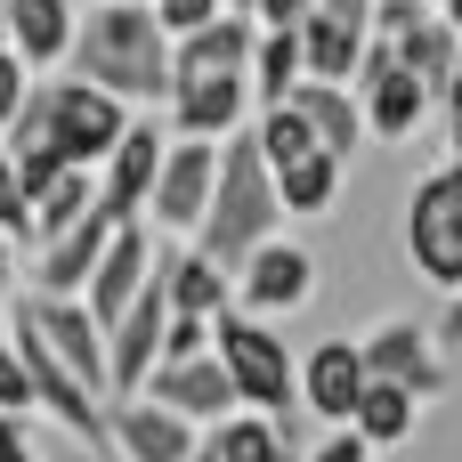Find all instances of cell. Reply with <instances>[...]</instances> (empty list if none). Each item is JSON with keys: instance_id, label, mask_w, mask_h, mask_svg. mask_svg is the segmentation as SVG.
<instances>
[{"instance_id": "45", "label": "cell", "mask_w": 462, "mask_h": 462, "mask_svg": "<svg viewBox=\"0 0 462 462\" xmlns=\"http://www.w3.org/2000/svg\"><path fill=\"white\" fill-rule=\"evenodd\" d=\"M8 462H32V447H16V455H8Z\"/></svg>"}, {"instance_id": "1", "label": "cell", "mask_w": 462, "mask_h": 462, "mask_svg": "<svg viewBox=\"0 0 462 462\" xmlns=\"http://www.w3.org/2000/svg\"><path fill=\"white\" fill-rule=\"evenodd\" d=\"M65 65L97 89H114L122 106H162L171 89V32L154 24L146 0H97L89 16H73Z\"/></svg>"}, {"instance_id": "43", "label": "cell", "mask_w": 462, "mask_h": 462, "mask_svg": "<svg viewBox=\"0 0 462 462\" xmlns=\"http://www.w3.org/2000/svg\"><path fill=\"white\" fill-rule=\"evenodd\" d=\"M187 462H219V455H211V447H195V455H187Z\"/></svg>"}, {"instance_id": "23", "label": "cell", "mask_w": 462, "mask_h": 462, "mask_svg": "<svg viewBox=\"0 0 462 462\" xmlns=\"http://www.w3.org/2000/svg\"><path fill=\"white\" fill-rule=\"evenodd\" d=\"M154 268H162V300H171L179 317H219V309L236 300V276H227L211 252H195V244L171 252V260H154Z\"/></svg>"}, {"instance_id": "29", "label": "cell", "mask_w": 462, "mask_h": 462, "mask_svg": "<svg viewBox=\"0 0 462 462\" xmlns=\"http://www.w3.org/2000/svg\"><path fill=\"white\" fill-rule=\"evenodd\" d=\"M89 203H97V179H89V162H65V171H57V179L32 195V244H41V236H57V227H73Z\"/></svg>"}, {"instance_id": "19", "label": "cell", "mask_w": 462, "mask_h": 462, "mask_svg": "<svg viewBox=\"0 0 462 462\" xmlns=\"http://www.w3.org/2000/svg\"><path fill=\"white\" fill-rule=\"evenodd\" d=\"M284 97L300 106V122H309V138H317L325 154L349 162V154L365 146V114H357V89H349V81H317V73H300Z\"/></svg>"}, {"instance_id": "39", "label": "cell", "mask_w": 462, "mask_h": 462, "mask_svg": "<svg viewBox=\"0 0 462 462\" xmlns=\"http://www.w3.org/2000/svg\"><path fill=\"white\" fill-rule=\"evenodd\" d=\"M16 447H24V414H0V462L16 455Z\"/></svg>"}, {"instance_id": "7", "label": "cell", "mask_w": 462, "mask_h": 462, "mask_svg": "<svg viewBox=\"0 0 462 462\" xmlns=\"http://www.w3.org/2000/svg\"><path fill=\"white\" fill-rule=\"evenodd\" d=\"M349 89H357L365 138H390V146H406V138L422 130V114H430V81H414V73L398 65V49H390L382 32H365V49H357V73H349Z\"/></svg>"}, {"instance_id": "38", "label": "cell", "mask_w": 462, "mask_h": 462, "mask_svg": "<svg viewBox=\"0 0 462 462\" xmlns=\"http://www.w3.org/2000/svg\"><path fill=\"white\" fill-rule=\"evenodd\" d=\"M430 106H447V114H462V57H455V73H447V81L430 89Z\"/></svg>"}, {"instance_id": "44", "label": "cell", "mask_w": 462, "mask_h": 462, "mask_svg": "<svg viewBox=\"0 0 462 462\" xmlns=\"http://www.w3.org/2000/svg\"><path fill=\"white\" fill-rule=\"evenodd\" d=\"M0 41H8V0H0Z\"/></svg>"}, {"instance_id": "36", "label": "cell", "mask_w": 462, "mask_h": 462, "mask_svg": "<svg viewBox=\"0 0 462 462\" xmlns=\"http://www.w3.org/2000/svg\"><path fill=\"white\" fill-rule=\"evenodd\" d=\"M317 0H252V24H300Z\"/></svg>"}, {"instance_id": "37", "label": "cell", "mask_w": 462, "mask_h": 462, "mask_svg": "<svg viewBox=\"0 0 462 462\" xmlns=\"http://www.w3.org/2000/svg\"><path fill=\"white\" fill-rule=\"evenodd\" d=\"M8 300H16V236H0V317H8Z\"/></svg>"}, {"instance_id": "18", "label": "cell", "mask_w": 462, "mask_h": 462, "mask_svg": "<svg viewBox=\"0 0 462 462\" xmlns=\"http://www.w3.org/2000/svg\"><path fill=\"white\" fill-rule=\"evenodd\" d=\"M252 16H236V8H219V16H203V24H187V32H171V81H187V73H244V57H252Z\"/></svg>"}, {"instance_id": "6", "label": "cell", "mask_w": 462, "mask_h": 462, "mask_svg": "<svg viewBox=\"0 0 462 462\" xmlns=\"http://www.w3.org/2000/svg\"><path fill=\"white\" fill-rule=\"evenodd\" d=\"M8 317H16V325H24V333H32V341L73 374V382H81V390L106 398V325L81 309V292H16Z\"/></svg>"}, {"instance_id": "28", "label": "cell", "mask_w": 462, "mask_h": 462, "mask_svg": "<svg viewBox=\"0 0 462 462\" xmlns=\"http://www.w3.org/2000/svg\"><path fill=\"white\" fill-rule=\"evenodd\" d=\"M244 81H252V106H276L300 81V32L292 24H260L252 32V57H244Z\"/></svg>"}, {"instance_id": "34", "label": "cell", "mask_w": 462, "mask_h": 462, "mask_svg": "<svg viewBox=\"0 0 462 462\" xmlns=\"http://www.w3.org/2000/svg\"><path fill=\"white\" fill-rule=\"evenodd\" d=\"M146 8H154V24H162V32H187V24L219 16V0H146Z\"/></svg>"}, {"instance_id": "31", "label": "cell", "mask_w": 462, "mask_h": 462, "mask_svg": "<svg viewBox=\"0 0 462 462\" xmlns=\"http://www.w3.org/2000/svg\"><path fill=\"white\" fill-rule=\"evenodd\" d=\"M195 349H211V317H162V341H154V357H195Z\"/></svg>"}, {"instance_id": "8", "label": "cell", "mask_w": 462, "mask_h": 462, "mask_svg": "<svg viewBox=\"0 0 462 462\" xmlns=\"http://www.w3.org/2000/svg\"><path fill=\"white\" fill-rule=\"evenodd\" d=\"M236 300L252 309V317H300L309 300H317V252L309 244H292V236H260L244 260H236Z\"/></svg>"}, {"instance_id": "30", "label": "cell", "mask_w": 462, "mask_h": 462, "mask_svg": "<svg viewBox=\"0 0 462 462\" xmlns=\"http://www.w3.org/2000/svg\"><path fill=\"white\" fill-rule=\"evenodd\" d=\"M0 236L32 244V195H24V179H16V162H8V154H0Z\"/></svg>"}, {"instance_id": "25", "label": "cell", "mask_w": 462, "mask_h": 462, "mask_svg": "<svg viewBox=\"0 0 462 462\" xmlns=\"http://www.w3.org/2000/svg\"><path fill=\"white\" fill-rule=\"evenodd\" d=\"M292 32H300V73H317V81H349V73H357V49H365V24H357V16L309 8Z\"/></svg>"}, {"instance_id": "40", "label": "cell", "mask_w": 462, "mask_h": 462, "mask_svg": "<svg viewBox=\"0 0 462 462\" xmlns=\"http://www.w3.org/2000/svg\"><path fill=\"white\" fill-rule=\"evenodd\" d=\"M447 162H462V114H455V130H447Z\"/></svg>"}, {"instance_id": "12", "label": "cell", "mask_w": 462, "mask_h": 462, "mask_svg": "<svg viewBox=\"0 0 462 462\" xmlns=\"http://www.w3.org/2000/svg\"><path fill=\"white\" fill-rule=\"evenodd\" d=\"M162 138H171V130H162L154 114H138V106H130L122 138L97 154V211H106V219H138V211H146V187H154Z\"/></svg>"}, {"instance_id": "32", "label": "cell", "mask_w": 462, "mask_h": 462, "mask_svg": "<svg viewBox=\"0 0 462 462\" xmlns=\"http://www.w3.org/2000/svg\"><path fill=\"white\" fill-rule=\"evenodd\" d=\"M0 414H32V382H24V357L8 333H0Z\"/></svg>"}, {"instance_id": "20", "label": "cell", "mask_w": 462, "mask_h": 462, "mask_svg": "<svg viewBox=\"0 0 462 462\" xmlns=\"http://www.w3.org/2000/svg\"><path fill=\"white\" fill-rule=\"evenodd\" d=\"M106 236H114V219L89 203L73 227H57V236H41V268H32V292H81V276L97 268V252H106Z\"/></svg>"}, {"instance_id": "5", "label": "cell", "mask_w": 462, "mask_h": 462, "mask_svg": "<svg viewBox=\"0 0 462 462\" xmlns=\"http://www.w3.org/2000/svg\"><path fill=\"white\" fill-rule=\"evenodd\" d=\"M32 97H41V130H49L57 162H97V154L122 138V122H130V106H122L114 89L81 81V73H65V81L32 73Z\"/></svg>"}, {"instance_id": "24", "label": "cell", "mask_w": 462, "mask_h": 462, "mask_svg": "<svg viewBox=\"0 0 462 462\" xmlns=\"http://www.w3.org/2000/svg\"><path fill=\"white\" fill-rule=\"evenodd\" d=\"M349 430L382 455V447H406L414 430H422V398L406 390V382H374L365 374V390H357V406H349Z\"/></svg>"}, {"instance_id": "4", "label": "cell", "mask_w": 462, "mask_h": 462, "mask_svg": "<svg viewBox=\"0 0 462 462\" xmlns=\"http://www.w3.org/2000/svg\"><path fill=\"white\" fill-rule=\"evenodd\" d=\"M406 260L430 292H462V162H439L406 195Z\"/></svg>"}, {"instance_id": "26", "label": "cell", "mask_w": 462, "mask_h": 462, "mask_svg": "<svg viewBox=\"0 0 462 462\" xmlns=\"http://www.w3.org/2000/svg\"><path fill=\"white\" fill-rule=\"evenodd\" d=\"M203 447H211L219 462H292L276 414H260V406H227L219 422H203Z\"/></svg>"}, {"instance_id": "21", "label": "cell", "mask_w": 462, "mask_h": 462, "mask_svg": "<svg viewBox=\"0 0 462 462\" xmlns=\"http://www.w3.org/2000/svg\"><path fill=\"white\" fill-rule=\"evenodd\" d=\"M73 0H8V49L32 65V73H57L65 65V41H73Z\"/></svg>"}, {"instance_id": "13", "label": "cell", "mask_w": 462, "mask_h": 462, "mask_svg": "<svg viewBox=\"0 0 462 462\" xmlns=\"http://www.w3.org/2000/svg\"><path fill=\"white\" fill-rule=\"evenodd\" d=\"M162 317H171V300H162V268H146V284L130 292V309L106 325V398H122V390L146 382L154 341H162Z\"/></svg>"}, {"instance_id": "27", "label": "cell", "mask_w": 462, "mask_h": 462, "mask_svg": "<svg viewBox=\"0 0 462 462\" xmlns=\"http://www.w3.org/2000/svg\"><path fill=\"white\" fill-rule=\"evenodd\" d=\"M390 49H398V65H406L414 81H430V89H439V81L455 73V57H462V32L439 16V0H430L414 24H398V32H390Z\"/></svg>"}, {"instance_id": "11", "label": "cell", "mask_w": 462, "mask_h": 462, "mask_svg": "<svg viewBox=\"0 0 462 462\" xmlns=\"http://www.w3.org/2000/svg\"><path fill=\"white\" fill-rule=\"evenodd\" d=\"M106 447H114V462H187L203 447V430L187 414H171L162 398L122 390V398H106Z\"/></svg>"}, {"instance_id": "17", "label": "cell", "mask_w": 462, "mask_h": 462, "mask_svg": "<svg viewBox=\"0 0 462 462\" xmlns=\"http://www.w3.org/2000/svg\"><path fill=\"white\" fill-rule=\"evenodd\" d=\"M292 382H300V406H309L317 422H349V406H357V390H365L357 341H349V333H341V341H317V349L292 365Z\"/></svg>"}, {"instance_id": "42", "label": "cell", "mask_w": 462, "mask_h": 462, "mask_svg": "<svg viewBox=\"0 0 462 462\" xmlns=\"http://www.w3.org/2000/svg\"><path fill=\"white\" fill-rule=\"evenodd\" d=\"M219 8H236V16H252V0H219Z\"/></svg>"}, {"instance_id": "16", "label": "cell", "mask_w": 462, "mask_h": 462, "mask_svg": "<svg viewBox=\"0 0 462 462\" xmlns=\"http://www.w3.org/2000/svg\"><path fill=\"white\" fill-rule=\"evenodd\" d=\"M146 268H154V244H146V219H114V236H106L97 268L81 276V309H89L97 325H114V317L130 309V292L146 284Z\"/></svg>"}, {"instance_id": "9", "label": "cell", "mask_w": 462, "mask_h": 462, "mask_svg": "<svg viewBox=\"0 0 462 462\" xmlns=\"http://www.w3.org/2000/svg\"><path fill=\"white\" fill-rule=\"evenodd\" d=\"M211 171H219V138H179V130H171L138 219H154V227H171V236H195V219H203V203H211Z\"/></svg>"}, {"instance_id": "10", "label": "cell", "mask_w": 462, "mask_h": 462, "mask_svg": "<svg viewBox=\"0 0 462 462\" xmlns=\"http://www.w3.org/2000/svg\"><path fill=\"white\" fill-rule=\"evenodd\" d=\"M357 365L374 382H406L422 406L447 390V341L430 325H414V317H382L374 333H357Z\"/></svg>"}, {"instance_id": "35", "label": "cell", "mask_w": 462, "mask_h": 462, "mask_svg": "<svg viewBox=\"0 0 462 462\" xmlns=\"http://www.w3.org/2000/svg\"><path fill=\"white\" fill-rule=\"evenodd\" d=\"M309 462H374V447H365V439H357L349 422H333V430H325V447H317Z\"/></svg>"}, {"instance_id": "22", "label": "cell", "mask_w": 462, "mask_h": 462, "mask_svg": "<svg viewBox=\"0 0 462 462\" xmlns=\"http://www.w3.org/2000/svg\"><path fill=\"white\" fill-rule=\"evenodd\" d=\"M341 154H325V146H309V154H292V162H276L268 179H276V203H284V219H325L333 203H341Z\"/></svg>"}, {"instance_id": "33", "label": "cell", "mask_w": 462, "mask_h": 462, "mask_svg": "<svg viewBox=\"0 0 462 462\" xmlns=\"http://www.w3.org/2000/svg\"><path fill=\"white\" fill-rule=\"evenodd\" d=\"M24 89H32V65H24V57H16L8 41H0V122H8V114L24 106Z\"/></svg>"}, {"instance_id": "14", "label": "cell", "mask_w": 462, "mask_h": 462, "mask_svg": "<svg viewBox=\"0 0 462 462\" xmlns=\"http://www.w3.org/2000/svg\"><path fill=\"white\" fill-rule=\"evenodd\" d=\"M162 114H171L179 138H227V130L252 122V81L244 73H187V81L162 89Z\"/></svg>"}, {"instance_id": "2", "label": "cell", "mask_w": 462, "mask_h": 462, "mask_svg": "<svg viewBox=\"0 0 462 462\" xmlns=\"http://www.w3.org/2000/svg\"><path fill=\"white\" fill-rule=\"evenodd\" d=\"M276 227H284V203H276V179H268V162L252 146V122H244V130L219 138V171H211V203L195 219V252H211L236 276V260Z\"/></svg>"}, {"instance_id": "41", "label": "cell", "mask_w": 462, "mask_h": 462, "mask_svg": "<svg viewBox=\"0 0 462 462\" xmlns=\"http://www.w3.org/2000/svg\"><path fill=\"white\" fill-rule=\"evenodd\" d=\"M439 16H447V24H455V32H462V0H439Z\"/></svg>"}, {"instance_id": "15", "label": "cell", "mask_w": 462, "mask_h": 462, "mask_svg": "<svg viewBox=\"0 0 462 462\" xmlns=\"http://www.w3.org/2000/svg\"><path fill=\"white\" fill-rule=\"evenodd\" d=\"M138 390H146V398H162L171 414H187L195 430H203V422H219V414L236 406V382H227V365H219L211 349H195V357H154Z\"/></svg>"}, {"instance_id": "3", "label": "cell", "mask_w": 462, "mask_h": 462, "mask_svg": "<svg viewBox=\"0 0 462 462\" xmlns=\"http://www.w3.org/2000/svg\"><path fill=\"white\" fill-rule=\"evenodd\" d=\"M211 357L227 365L236 382V406H260V414H292L300 406V382H292V349L276 333V317H252V309H219L211 317Z\"/></svg>"}]
</instances>
